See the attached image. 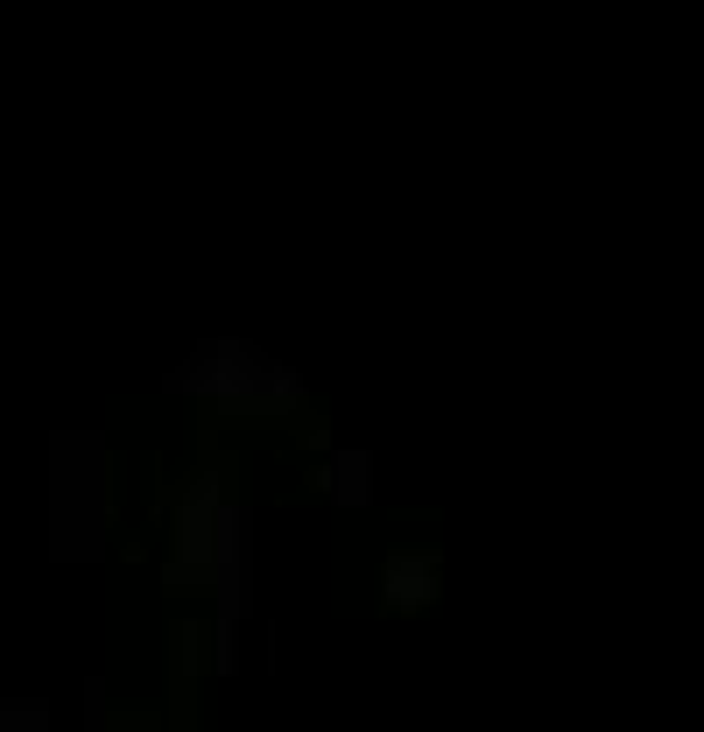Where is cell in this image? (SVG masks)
Returning <instances> with one entry per match:
<instances>
[{
  "label": "cell",
  "mask_w": 704,
  "mask_h": 732,
  "mask_svg": "<svg viewBox=\"0 0 704 732\" xmlns=\"http://www.w3.org/2000/svg\"><path fill=\"white\" fill-rule=\"evenodd\" d=\"M121 732H141V725H121Z\"/></svg>",
  "instance_id": "6"
},
{
  "label": "cell",
  "mask_w": 704,
  "mask_h": 732,
  "mask_svg": "<svg viewBox=\"0 0 704 732\" xmlns=\"http://www.w3.org/2000/svg\"><path fill=\"white\" fill-rule=\"evenodd\" d=\"M219 507H226V479L219 472H197L177 501V557H170V585H205L212 577V528H219Z\"/></svg>",
  "instance_id": "1"
},
{
  "label": "cell",
  "mask_w": 704,
  "mask_h": 732,
  "mask_svg": "<svg viewBox=\"0 0 704 732\" xmlns=\"http://www.w3.org/2000/svg\"><path fill=\"white\" fill-rule=\"evenodd\" d=\"M438 592H444V563L430 557H416V549H388L381 557V598H388L395 613H423V606H438Z\"/></svg>",
  "instance_id": "2"
},
{
  "label": "cell",
  "mask_w": 704,
  "mask_h": 732,
  "mask_svg": "<svg viewBox=\"0 0 704 732\" xmlns=\"http://www.w3.org/2000/svg\"><path fill=\"white\" fill-rule=\"evenodd\" d=\"M317 487H325L339 507H366V501H374V458H366V451H339L325 472H317Z\"/></svg>",
  "instance_id": "3"
},
{
  "label": "cell",
  "mask_w": 704,
  "mask_h": 732,
  "mask_svg": "<svg viewBox=\"0 0 704 732\" xmlns=\"http://www.w3.org/2000/svg\"><path fill=\"white\" fill-rule=\"evenodd\" d=\"M106 719H113V711H106V676H92V684H86V725L106 732Z\"/></svg>",
  "instance_id": "5"
},
{
  "label": "cell",
  "mask_w": 704,
  "mask_h": 732,
  "mask_svg": "<svg viewBox=\"0 0 704 732\" xmlns=\"http://www.w3.org/2000/svg\"><path fill=\"white\" fill-rule=\"evenodd\" d=\"M205 648H212V634H205V627H183V634H177V670H183V684H191V676L197 670H205Z\"/></svg>",
  "instance_id": "4"
}]
</instances>
